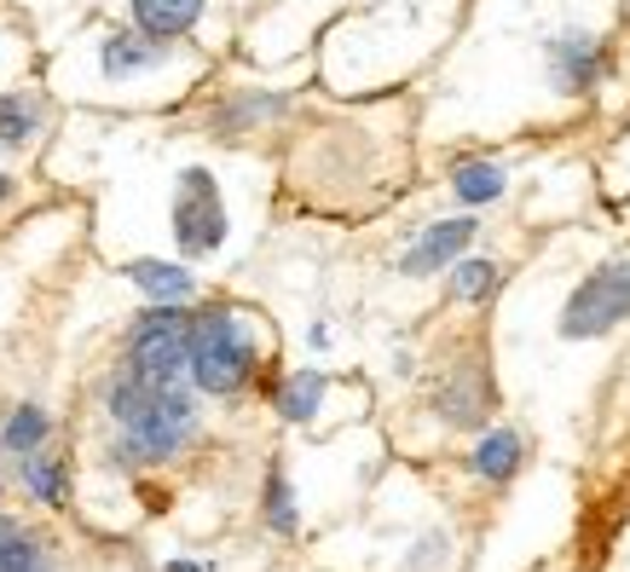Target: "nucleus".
Returning a JSON list of instances; mask_svg holds the SVG:
<instances>
[{
  "label": "nucleus",
  "mask_w": 630,
  "mask_h": 572,
  "mask_svg": "<svg viewBox=\"0 0 630 572\" xmlns=\"http://www.w3.org/2000/svg\"><path fill=\"white\" fill-rule=\"evenodd\" d=\"M214 75V58L186 40L139 35L133 24L98 12L70 30L40 65V81L58 105L116 110V116H168Z\"/></svg>",
  "instance_id": "nucleus-1"
},
{
  "label": "nucleus",
  "mask_w": 630,
  "mask_h": 572,
  "mask_svg": "<svg viewBox=\"0 0 630 572\" xmlns=\"http://www.w3.org/2000/svg\"><path fill=\"white\" fill-rule=\"evenodd\" d=\"M405 179H411V121H405V105H364V110L290 121L283 186L307 209L364 214L399 197Z\"/></svg>",
  "instance_id": "nucleus-2"
},
{
  "label": "nucleus",
  "mask_w": 630,
  "mask_h": 572,
  "mask_svg": "<svg viewBox=\"0 0 630 572\" xmlns=\"http://www.w3.org/2000/svg\"><path fill=\"white\" fill-rule=\"evenodd\" d=\"M469 0H353L324 30L318 81L336 98H371L429 70L457 35Z\"/></svg>",
  "instance_id": "nucleus-3"
},
{
  "label": "nucleus",
  "mask_w": 630,
  "mask_h": 572,
  "mask_svg": "<svg viewBox=\"0 0 630 572\" xmlns=\"http://www.w3.org/2000/svg\"><path fill=\"white\" fill-rule=\"evenodd\" d=\"M98 405L116 428V463L128 468H156L179 457L197 440V387H156L133 376L128 364H110L98 382Z\"/></svg>",
  "instance_id": "nucleus-4"
},
{
  "label": "nucleus",
  "mask_w": 630,
  "mask_h": 572,
  "mask_svg": "<svg viewBox=\"0 0 630 572\" xmlns=\"http://www.w3.org/2000/svg\"><path fill=\"white\" fill-rule=\"evenodd\" d=\"M272 359V324L260 306L202 295L191 306V387L197 399H237Z\"/></svg>",
  "instance_id": "nucleus-5"
},
{
  "label": "nucleus",
  "mask_w": 630,
  "mask_h": 572,
  "mask_svg": "<svg viewBox=\"0 0 630 572\" xmlns=\"http://www.w3.org/2000/svg\"><path fill=\"white\" fill-rule=\"evenodd\" d=\"M162 232H168V255L186 267H214L237 249V202L226 186V168L214 156H186L168 174V197H162Z\"/></svg>",
  "instance_id": "nucleus-6"
},
{
  "label": "nucleus",
  "mask_w": 630,
  "mask_h": 572,
  "mask_svg": "<svg viewBox=\"0 0 630 572\" xmlns=\"http://www.w3.org/2000/svg\"><path fill=\"white\" fill-rule=\"evenodd\" d=\"M179 110H191V133L214 145H255L267 133H290L301 116V87H267V81H202Z\"/></svg>",
  "instance_id": "nucleus-7"
},
{
  "label": "nucleus",
  "mask_w": 630,
  "mask_h": 572,
  "mask_svg": "<svg viewBox=\"0 0 630 572\" xmlns=\"http://www.w3.org/2000/svg\"><path fill=\"white\" fill-rule=\"evenodd\" d=\"M116 364H128L133 376L156 387H191V306L145 301L121 330Z\"/></svg>",
  "instance_id": "nucleus-8"
},
{
  "label": "nucleus",
  "mask_w": 630,
  "mask_h": 572,
  "mask_svg": "<svg viewBox=\"0 0 630 572\" xmlns=\"http://www.w3.org/2000/svg\"><path fill=\"white\" fill-rule=\"evenodd\" d=\"M630 324V249L602 255L596 267L573 278V290L561 295L556 336L561 341H607Z\"/></svg>",
  "instance_id": "nucleus-9"
},
{
  "label": "nucleus",
  "mask_w": 630,
  "mask_h": 572,
  "mask_svg": "<svg viewBox=\"0 0 630 572\" xmlns=\"http://www.w3.org/2000/svg\"><path fill=\"white\" fill-rule=\"evenodd\" d=\"M98 12L133 24L139 35L202 47L209 58L232 40V0H98Z\"/></svg>",
  "instance_id": "nucleus-10"
},
{
  "label": "nucleus",
  "mask_w": 630,
  "mask_h": 572,
  "mask_svg": "<svg viewBox=\"0 0 630 572\" xmlns=\"http://www.w3.org/2000/svg\"><path fill=\"white\" fill-rule=\"evenodd\" d=\"M52 128H58V98L35 70L18 75L12 87H0V156L7 162L35 156L52 139Z\"/></svg>",
  "instance_id": "nucleus-11"
},
{
  "label": "nucleus",
  "mask_w": 630,
  "mask_h": 572,
  "mask_svg": "<svg viewBox=\"0 0 630 572\" xmlns=\"http://www.w3.org/2000/svg\"><path fill=\"white\" fill-rule=\"evenodd\" d=\"M480 232H486L480 214H440V220H422V226L405 237L394 272H399L405 283H429V278H440L445 267H452L457 255H469L475 243H480Z\"/></svg>",
  "instance_id": "nucleus-12"
},
{
  "label": "nucleus",
  "mask_w": 630,
  "mask_h": 572,
  "mask_svg": "<svg viewBox=\"0 0 630 572\" xmlns=\"http://www.w3.org/2000/svg\"><path fill=\"white\" fill-rule=\"evenodd\" d=\"M515 191V156L510 151H457L445 162V197L457 202L463 214H486V209H503Z\"/></svg>",
  "instance_id": "nucleus-13"
},
{
  "label": "nucleus",
  "mask_w": 630,
  "mask_h": 572,
  "mask_svg": "<svg viewBox=\"0 0 630 572\" xmlns=\"http://www.w3.org/2000/svg\"><path fill=\"white\" fill-rule=\"evenodd\" d=\"M116 278L133 283L145 301H162V306H197L209 295L202 272L186 267V260H174V255H128V260H116Z\"/></svg>",
  "instance_id": "nucleus-14"
},
{
  "label": "nucleus",
  "mask_w": 630,
  "mask_h": 572,
  "mask_svg": "<svg viewBox=\"0 0 630 572\" xmlns=\"http://www.w3.org/2000/svg\"><path fill=\"white\" fill-rule=\"evenodd\" d=\"M434 411L445 428H486L492 422V382H486L480 364H457V371L440 382Z\"/></svg>",
  "instance_id": "nucleus-15"
},
{
  "label": "nucleus",
  "mask_w": 630,
  "mask_h": 572,
  "mask_svg": "<svg viewBox=\"0 0 630 572\" xmlns=\"http://www.w3.org/2000/svg\"><path fill=\"white\" fill-rule=\"evenodd\" d=\"M503 283H510V260L469 249V255H457L452 267H445V301H452V306H480V313H486V306L498 301Z\"/></svg>",
  "instance_id": "nucleus-16"
},
{
  "label": "nucleus",
  "mask_w": 630,
  "mask_h": 572,
  "mask_svg": "<svg viewBox=\"0 0 630 572\" xmlns=\"http://www.w3.org/2000/svg\"><path fill=\"white\" fill-rule=\"evenodd\" d=\"M469 468L486 480V486H510L521 468H526V434L515 422H492L480 428L475 445H469Z\"/></svg>",
  "instance_id": "nucleus-17"
},
{
  "label": "nucleus",
  "mask_w": 630,
  "mask_h": 572,
  "mask_svg": "<svg viewBox=\"0 0 630 572\" xmlns=\"http://www.w3.org/2000/svg\"><path fill=\"white\" fill-rule=\"evenodd\" d=\"M324 394H330V371H318V364H295V371H283L272 382V411L283 422H313L324 411Z\"/></svg>",
  "instance_id": "nucleus-18"
},
{
  "label": "nucleus",
  "mask_w": 630,
  "mask_h": 572,
  "mask_svg": "<svg viewBox=\"0 0 630 572\" xmlns=\"http://www.w3.org/2000/svg\"><path fill=\"white\" fill-rule=\"evenodd\" d=\"M18 480H24V492L40 503V509H65L70 498V463L52 452V445H40V452L18 457Z\"/></svg>",
  "instance_id": "nucleus-19"
},
{
  "label": "nucleus",
  "mask_w": 630,
  "mask_h": 572,
  "mask_svg": "<svg viewBox=\"0 0 630 572\" xmlns=\"http://www.w3.org/2000/svg\"><path fill=\"white\" fill-rule=\"evenodd\" d=\"M35 70V35L30 24L18 17L12 0H0V87H12L18 75Z\"/></svg>",
  "instance_id": "nucleus-20"
},
{
  "label": "nucleus",
  "mask_w": 630,
  "mask_h": 572,
  "mask_svg": "<svg viewBox=\"0 0 630 572\" xmlns=\"http://www.w3.org/2000/svg\"><path fill=\"white\" fill-rule=\"evenodd\" d=\"M0 572H58L47 544H40L24 521L0 515Z\"/></svg>",
  "instance_id": "nucleus-21"
},
{
  "label": "nucleus",
  "mask_w": 630,
  "mask_h": 572,
  "mask_svg": "<svg viewBox=\"0 0 630 572\" xmlns=\"http://www.w3.org/2000/svg\"><path fill=\"white\" fill-rule=\"evenodd\" d=\"M47 440H52V411L47 405H18V411H7V422H0V445H7L12 457L40 452Z\"/></svg>",
  "instance_id": "nucleus-22"
},
{
  "label": "nucleus",
  "mask_w": 630,
  "mask_h": 572,
  "mask_svg": "<svg viewBox=\"0 0 630 572\" xmlns=\"http://www.w3.org/2000/svg\"><path fill=\"white\" fill-rule=\"evenodd\" d=\"M260 521H267L278 538H295V533H301L295 492H290V475H283V463H272V468H267V492H260Z\"/></svg>",
  "instance_id": "nucleus-23"
},
{
  "label": "nucleus",
  "mask_w": 630,
  "mask_h": 572,
  "mask_svg": "<svg viewBox=\"0 0 630 572\" xmlns=\"http://www.w3.org/2000/svg\"><path fill=\"white\" fill-rule=\"evenodd\" d=\"M445 567H452V538L445 533H429L417 544V556L405 561V572H445Z\"/></svg>",
  "instance_id": "nucleus-24"
},
{
  "label": "nucleus",
  "mask_w": 630,
  "mask_h": 572,
  "mask_svg": "<svg viewBox=\"0 0 630 572\" xmlns=\"http://www.w3.org/2000/svg\"><path fill=\"white\" fill-rule=\"evenodd\" d=\"M24 197V179H18L12 168H0V209H7V202H18Z\"/></svg>",
  "instance_id": "nucleus-25"
},
{
  "label": "nucleus",
  "mask_w": 630,
  "mask_h": 572,
  "mask_svg": "<svg viewBox=\"0 0 630 572\" xmlns=\"http://www.w3.org/2000/svg\"><path fill=\"white\" fill-rule=\"evenodd\" d=\"M162 572H214V567H209V561H168Z\"/></svg>",
  "instance_id": "nucleus-26"
},
{
  "label": "nucleus",
  "mask_w": 630,
  "mask_h": 572,
  "mask_svg": "<svg viewBox=\"0 0 630 572\" xmlns=\"http://www.w3.org/2000/svg\"><path fill=\"white\" fill-rule=\"evenodd\" d=\"M625 24H630V0H625Z\"/></svg>",
  "instance_id": "nucleus-27"
},
{
  "label": "nucleus",
  "mask_w": 630,
  "mask_h": 572,
  "mask_svg": "<svg viewBox=\"0 0 630 572\" xmlns=\"http://www.w3.org/2000/svg\"><path fill=\"white\" fill-rule=\"evenodd\" d=\"M625 202H630V197H625Z\"/></svg>",
  "instance_id": "nucleus-28"
}]
</instances>
